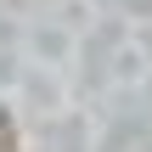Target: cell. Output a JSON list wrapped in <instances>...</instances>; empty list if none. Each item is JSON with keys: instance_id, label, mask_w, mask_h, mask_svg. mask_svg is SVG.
I'll use <instances>...</instances> for the list:
<instances>
[{"instance_id": "obj_1", "label": "cell", "mask_w": 152, "mask_h": 152, "mask_svg": "<svg viewBox=\"0 0 152 152\" xmlns=\"http://www.w3.org/2000/svg\"><path fill=\"white\" fill-rule=\"evenodd\" d=\"M0 152H23V141H17V124H11V113H0Z\"/></svg>"}]
</instances>
